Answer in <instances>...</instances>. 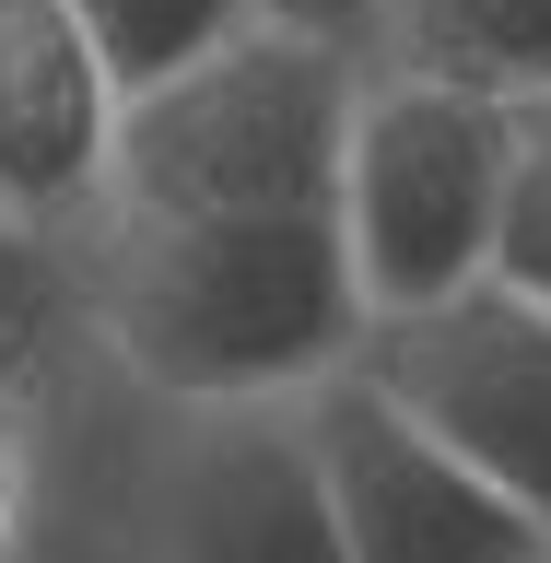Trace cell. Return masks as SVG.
<instances>
[{
	"mask_svg": "<svg viewBox=\"0 0 551 563\" xmlns=\"http://www.w3.org/2000/svg\"><path fill=\"white\" fill-rule=\"evenodd\" d=\"M95 329L188 411H294L364 352L341 223H95Z\"/></svg>",
	"mask_w": 551,
	"mask_h": 563,
	"instance_id": "6da1fadb",
	"label": "cell"
},
{
	"mask_svg": "<svg viewBox=\"0 0 551 563\" xmlns=\"http://www.w3.org/2000/svg\"><path fill=\"white\" fill-rule=\"evenodd\" d=\"M364 59L317 35H235L188 82L118 106L106 223H341Z\"/></svg>",
	"mask_w": 551,
	"mask_h": 563,
	"instance_id": "7a4b0ae2",
	"label": "cell"
},
{
	"mask_svg": "<svg viewBox=\"0 0 551 563\" xmlns=\"http://www.w3.org/2000/svg\"><path fill=\"white\" fill-rule=\"evenodd\" d=\"M505 235V106L411 82V70H364L341 153V258L364 317H422L493 282Z\"/></svg>",
	"mask_w": 551,
	"mask_h": 563,
	"instance_id": "3957f363",
	"label": "cell"
},
{
	"mask_svg": "<svg viewBox=\"0 0 551 563\" xmlns=\"http://www.w3.org/2000/svg\"><path fill=\"white\" fill-rule=\"evenodd\" d=\"M352 376L551 540V306H528L505 282H470L458 306L364 317Z\"/></svg>",
	"mask_w": 551,
	"mask_h": 563,
	"instance_id": "277c9868",
	"label": "cell"
},
{
	"mask_svg": "<svg viewBox=\"0 0 551 563\" xmlns=\"http://www.w3.org/2000/svg\"><path fill=\"white\" fill-rule=\"evenodd\" d=\"M306 457L329 482V528L352 563H551V540L505 505L493 482H470L422 422H399L364 376H329L317 399H294Z\"/></svg>",
	"mask_w": 551,
	"mask_h": 563,
	"instance_id": "5b68a950",
	"label": "cell"
},
{
	"mask_svg": "<svg viewBox=\"0 0 551 563\" xmlns=\"http://www.w3.org/2000/svg\"><path fill=\"white\" fill-rule=\"evenodd\" d=\"M118 188V82L95 70L70 0H0V246L106 223Z\"/></svg>",
	"mask_w": 551,
	"mask_h": 563,
	"instance_id": "8992f818",
	"label": "cell"
},
{
	"mask_svg": "<svg viewBox=\"0 0 551 563\" xmlns=\"http://www.w3.org/2000/svg\"><path fill=\"white\" fill-rule=\"evenodd\" d=\"M165 563H352L294 411H200L165 482Z\"/></svg>",
	"mask_w": 551,
	"mask_h": 563,
	"instance_id": "52a82bcc",
	"label": "cell"
},
{
	"mask_svg": "<svg viewBox=\"0 0 551 563\" xmlns=\"http://www.w3.org/2000/svg\"><path fill=\"white\" fill-rule=\"evenodd\" d=\"M387 70L482 106L551 95V0H387Z\"/></svg>",
	"mask_w": 551,
	"mask_h": 563,
	"instance_id": "ba28073f",
	"label": "cell"
},
{
	"mask_svg": "<svg viewBox=\"0 0 551 563\" xmlns=\"http://www.w3.org/2000/svg\"><path fill=\"white\" fill-rule=\"evenodd\" d=\"M70 24L95 47V70L118 82V106L188 82L200 59H223L235 35H258V0H70Z\"/></svg>",
	"mask_w": 551,
	"mask_h": 563,
	"instance_id": "9c48e42d",
	"label": "cell"
},
{
	"mask_svg": "<svg viewBox=\"0 0 551 563\" xmlns=\"http://www.w3.org/2000/svg\"><path fill=\"white\" fill-rule=\"evenodd\" d=\"M493 282L551 306V95L505 106V235H493Z\"/></svg>",
	"mask_w": 551,
	"mask_h": 563,
	"instance_id": "30bf717a",
	"label": "cell"
},
{
	"mask_svg": "<svg viewBox=\"0 0 551 563\" xmlns=\"http://www.w3.org/2000/svg\"><path fill=\"white\" fill-rule=\"evenodd\" d=\"M35 446H47V317L12 306L0 317V563L35 505Z\"/></svg>",
	"mask_w": 551,
	"mask_h": 563,
	"instance_id": "8fae6325",
	"label": "cell"
},
{
	"mask_svg": "<svg viewBox=\"0 0 551 563\" xmlns=\"http://www.w3.org/2000/svg\"><path fill=\"white\" fill-rule=\"evenodd\" d=\"M258 24L317 35V47H352V59H364V35H387V0H258Z\"/></svg>",
	"mask_w": 551,
	"mask_h": 563,
	"instance_id": "7c38bea8",
	"label": "cell"
},
{
	"mask_svg": "<svg viewBox=\"0 0 551 563\" xmlns=\"http://www.w3.org/2000/svg\"><path fill=\"white\" fill-rule=\"evenodd\" d=\"M12 258H24V246H0V317H12V306H24V282H12Z\"/></svg>",
	"mask_w": 551,
	"mask_h": 563,
	"instance_id": "4fadbf2b",
	"label": "cell"
}]
</instances>
